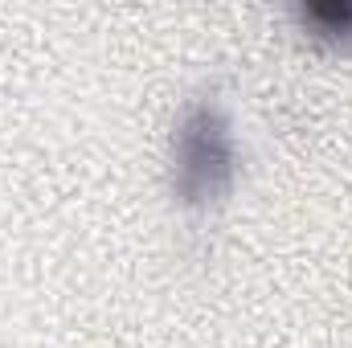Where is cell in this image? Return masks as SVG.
Segmentation results:
<instances>
[{
	"mask_svg": "<svg viewBox=\"0 0 352 348\" xmlns=\"http://www.w3.org/2000/svg\"><path fill=\"white\" fill-rule=\"evenodd\" d=\"M234 135L217 102H192L173 140V188L184 205L226 197L234 180Z\"/></svg>",
	"mask_w": 352,
	"mask_h": 348,
	"instance_id": "obj_1",
	"label": "cell"
},
{
	"mask_svg": "<svg viewBox=\"0 0 352 348\" xmlns=\"http://www.w3.org/2000/svg\"><path fill=\"white\" fill-rule=\"evenodd\" d=\"M299 17L316 29L324 41H352V0H324V4H303Z\"/></svg>",
	"mask_w": 352,
	"mask_h": 348,
	"instance_id": "obj_2",
	"label": "cell"
}]
</instances>
